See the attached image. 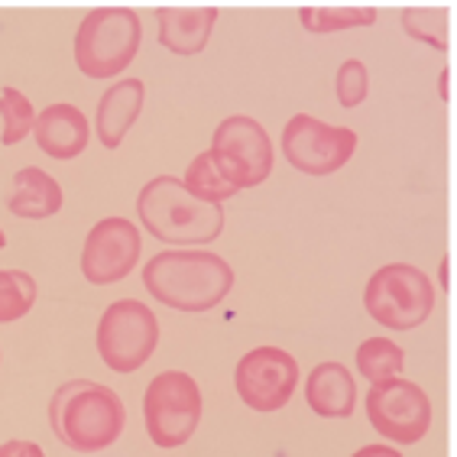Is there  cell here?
<instances>
[{"label":"cell","mask_w":457,"mask_h":457,"mask_svg":"<svg viewBox=\"0 0 457 457\" xmlns=\"http://www.w3.org/2000/svg\"><path fill=\"white\" fill-rule=\"evenodd\" d=\"M302 27L308 33H344V29L373 27L377 10L373 7H302Z\"/></svg>","instance_id":"cell-19"},{"label":"cell","mask_w":457,"mask_h":457,"mask_svg":"<svg viewBox=\"0 0 457 457\" xmlns=\"http://www.w3.org/2000/svg\"><path fill=\"white\" fill-rule=\"evenodd\" d=\"M0 120H4V137H0L4 146H13V143L27 140L36 123V111H33V104H29V97L17 88L0 91Z\"/></svg>","instance_id":"cell-22"},{"label":"cell","mask_w":457,"mask_h":457,"mask_svg":"<svg viewBox=\"0 0 457 457\" xmlns=\"http://www.w3.org/2000/svg\"><path fill=\"white\" fill-rule=\"evenodd\" d=\"M405 353L399 344H393L389 337H370L357 347V370L363 373V379H370L373 386L396 379L403 373Z\"/></svg>","instance_id":"cell-18"},{"label":"cell","mask_w":457,"mask_h":457,"mask_svg":"<svg viewBox=\"0 0 457 457\" xmlns=\"http://www.w3.org/2000/svg\"><path fill=\"white\" fill-rule=\"evenodd\" d=\"M353 457H403V454L396 448H389V445H363Z\"/></svg>","instance_id":"cell-26"},{"label":"cell","mask_w":457,"mask_h":457,"mask_svg":"<svg viewBox=\"0 0 457 457\" xmlns=\"http://www.w3.org/2000/svg\"><path fill=\"white\" fill-rule=\"evenodd\" d=\"M363 308L389 331H412L428 321L435 308V286L412 263L379 266L363 289Z\"/></svg>","instance_id":"cell-5"},{"label":"cell","mask_w":457,"mask_h":457,"mask_svg":"<svg viewBox=\"0 0 457 457\" xmlns=\"http://www.w3.org/2000/svg\"><path fill=\"white\" fill-rule=\"evenodd\" d=\"M36 305V279L23 270H0V325L27 318Z\"/></svg>","instance_id":"cell-21"},{"label":"cell","mask_w":457,"mask_h":457,"mask_svg":"<svg viewBox=\"0 0 457 457\" xmlns=\"http://www.w3.org/2000/svg\"><path fill=\"white\" fill-rule=\"evenodd\" d=\"M0 457H46V454L36 441H4L0 445Z\"/></svg>","instance_id":"cell-25"},{"label":"cell","mask_w":457,"mask_h":457,"mask_svg":"<svg viewBox=\"0 0 457 457\" xmlns=\"http://www.w3.org/2000/svg\"><path fill=\"white\" fill-rule=\"evenodd\" d=\"M153 299L179 312H212L234 289V270L212 250H162L143 266Z\"/></svg>","instance_id":"cell-1"},{"label":"cell","mask_w":457,"mask_h":457,"mask_svg":"<svg viewBox=\"0 0 457 457\" xmlns=\"http://www.w3.org/2000/svg\"><path fill=\"white\" fill-rule=\"evenodd\" d=\"M140 224L162 244H212L224 230V208L220 204L198 202L185 192L182 179L156 176L143 185L137 198Z\"/></svg>","instance_id":"cell-3"},{"label":"cell","mask_w":457,"mask_h":457,"mask_svg":"<svg viewBox=\"0 0 457 457\" xmlns=\"http://www.w3.org/2000/svg\"><path fill=\"white\" fill-rule=\"evenodd\" d=\"M367 88H370V71L361 59H347L337 69L335 79V91H337V104L341 107H361L367 101Z\"/></svg>","instance_id":"cell-24"},{"label":"cell","mask_w":457,"mask_h":457,"mask_svg":"<svg viewBox=\"0 0 457 457\" xmlns=\"http://www.w3.org/2000/svg\"><path fill=\"white\" fill-rule=\"evenodd\" d=\"M182 185H185V192L195 195L198 202H208V204H220V202H228V198H234V195H237V188L220 176L218 166L212 162V156H208V153H198V156L188 162Z\"/></svg>","instance_id":"cell-20"},{"label":"cell","mask_w":457,"mask_h":457,"mask_svg":"<svg viewBox=\"0 0 457 457\" xmlns=\"http://www.w3.org/2000/svg\"><path fill=\"white\" fill-rule=\"evenodd\" d=\"M305 403L321 419H351L357 409V383L344 363H318L305 379Z\"/></svg>","instance_id":"cell-16"},{"label":"cell","mask_w":457,"mask_h":457,"mask_svg":"<svg viewBox=\"0 0 457 457\" xmlns=\"http://www.w3.org/2000/svg\"><path fill=\"white\" fill-rule=\"evenodd\" d=\"M143 237L140 228L127 218H104L85 237L81 250V276L91 286H114L133 273V266L140 263Z\"/></svg>","instance_id":"cell-12"},{"label":"cell","mask_w":457,"mask_h":457,"mask_svg":"<svg viewBox=\"0 0 457 457\" xmlns=\"http://www.w3.org/2000/svg\"><path fill=\"white\" fill-rule=\"evenodd\" d=\"M143 419L156 448H182L202 422V389L182 370H166L146 386Z\"/></svg>","instance_id":"cell-6"},{"label":"cell","mask_w":457,"mask_h":457,"mask_svg":"<svg viewBox=\"0 0 457 457\" xmlns=\"http://www.w3.org/2000/svg\"><path fill=\"white\" fill-rule=\"evenodd\" d=\"M143 95H146V88H143L140 79H123L114 88H107L104 97L97 101L95 127L104 150H117L123 137L130 133V127L143 111Z\"/></svg>","instance_id":"cell-15"},{"label":"cell","mask_w":457,"mask_h":457,"mask_svg":"<svg viewBox=\"0 0 457 457\" xmlns=\"http://www.w3.org/2000/svg\"><path fill=\"white\" fill-rule=\"evenodd\" d=\"M33 137L39 150L53 159H75L85 153L91 140L88 117L75 104H49L43 114H36Z\"/></svg>","instance_id":"cell-13"},{"label":"cell","mask_w":457,"mask_h":457,"mask_svg":"<svg viewBox=\"0 0 457 457\" xmlns=\"http://www.w3.org/2000/svg\"><path fill=\"white\" fill-rule=\"evenodd\" d=\"M370 425L393 445H415L431 428V403L412 379H386L367 393Z\"/></svg>","instance_id":"cell-10"},{"label":"cell","mask_w":457,"mask_h":457,"mask_svg":"<svg viewBox=\"0 0 457 457\" xmlns=\"http://www.w3.org/2000/svg\"><path fill=\"white\" fill-rule=\"evenodd\" d=\"M218 172L228 179L237 192L263 185L273 172V143L266 127L246 114H234L218 123L208 150Z\"/></svg>","instance_id":"cell-8"},{"label":"cell","mask_w":457,"mask_h":457,"mask_svg":"<svg viewBox=\"0 0 457 457\" xmlns=\"http://www.w3.org/2000/svg\"><path fill=\"white\" fill-rule=\"evenodd\" d=\"M143 43L140 13L130 7H97L75 33V65L88 79H114L130 69Z\"/></svg>","instance_id":"cell-4"},{"label":"cell","mask_w":457,"mask_h":457,"mask_svg":"<svg viewBox=\"0 0 457 457\" xmlns=\"http://www.w3.org/2000/svg\"><path fill=\"white\" fill-rule=\"evenodd\" d=\"M234 386L253 412H279L299 386V363L282 347H253L234 370Z\"/></svg>","instance_id":"cell-11"},{"label":"cell","mask_w":457,"mask_h":457,"mask_svg":"<svg viewBox=\"0 0 457 457\" xmlns=\"http://www.w3.org/2000/svg\"><path fill=\"white\" fill-rule=\"evenodd\" d=\"M448 270H451V260H448V256H445V260H441V270H438V273H441V289H445V292H451Z\"/></svg>","instance_id":"cell-28"},{"label":"cell","mask_w":457,"mask_h":457,"mask_svg":"<svg viewBox=\"0 0 457 457\" xmlns=\"http://www.w3.org/2000/svg\"><path fill=\"white\" fill-rule=\"evenodd\" d=\"M4 246H7V234H4V230H0V250H4Z\"/></svg>","instance_id":"cell-29"},{"label":"cell","mask_w":457,"mask_h":457,"mask_svg":"<svg viewBox=\"0 0 457 457\" xmlns=\"http://www.w3.org/2000/svg\"><path fill=\"white\" fill-rule=\"evenodd\" d=\"M403 29L431 49H448V10L441 7H409L403 10Z\"/></svg>","instance_id":"cell-23"},{"label":"cell","mask_w":457,"mask_h":457,"mask_svg":"<svg viewBox=\"0 0 457 457\" xmlns=\"http://www.w3.org/2000/svg\"><path fill=\"white\" fill-rule=\"evenodd\" d=\"M357 150V133L351 127L318 120L312 114H295L282 127V153L292 169L305 176H331Z\"/></svg>","instance_id":"cell-9"},{"label":"cell","mask_w":457,"mask_h":457,"mask_svg":"<svg viewBox=\"0 0 457 457\" xmlns=\"http://www.w3.org/2000/svg\"><path fill=\"white\" fill-rule=\"evenodd\" d=\"M7 208L17 218H53V214L62 212V185L49 172H43V169H20L17 176H13V192L7 198Z\"/></svg>","instance_id":"cell-17"},{"label":"cell","mask_w":457,"mask_h":457,"mask_svg":"<svg viewBox=\"0 0 457 457\" xmlns=\"http://www.w3.org/2000/svg\"><path fill=\"white\" fill-rule=\"evenodd\" d=\"M159 321L150 305L117 299L97 321V353L114 373H137L156 353Z\"/></svg>","instance_id":"cell-7"},{"label":"cell","mask_w":457,"mask_h":457,"mask_svg":"<svg viewBox=\"0 0 457 457\" xmlns=\"http://www.w3.org/2000/svg\"><path fill=\"white\" fill-rule=\"evenodd\" d=\"M127 412L114 389L91 383V379H69L49 399V425L65 448L79 454H97L120 438Z\"/></svg>","instance_id":"cell-2"},{"label":"cell","mask_w":457,"mask_h":457,"mask_svg":"<svg viewBox=\"0 0 457 457\" xmlns=\"http://www.w3.org/2000/svg\"><path fill=\"white\" fill-rule=\"evenodd\" d=\"M448 79H451V71L445 69V71H441V79H438V91H441V97H445V101H451V85H448Z\"/></svg>","instance_id":"cell-27"},{"label":"cell","mask_w":457,"mask_h":457,"mask_svg":"<svg viewBox=\"0 0 457 457\" xmlns=\"http://www.w3.org/2000/svg\"><path fill=\"white\" fill-rule=\"evenodd\" d=\"M159 43L176 55H198L212 39V29L218 23L214 7H159Z\"/></svg>","instance_id":"cell-14"}]
</instances>
